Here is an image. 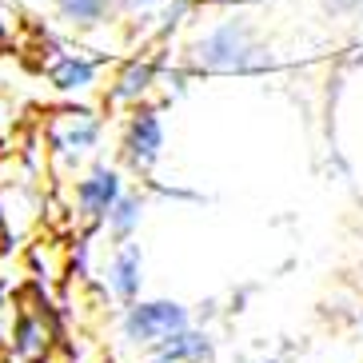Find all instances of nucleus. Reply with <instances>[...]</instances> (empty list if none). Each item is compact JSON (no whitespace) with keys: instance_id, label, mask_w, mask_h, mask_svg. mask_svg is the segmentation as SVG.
<instances>
[{"instance_id":"1","label":"nucleus","mask_w":363,"mask_h":363,"mask_svg":"<svg viewBox=\"0 0 363 363\" xmlns=\"http://www.w3.org/2000/svg\"><path fill=\"white\" fill-rule=\"evenodd\" d=\"M188 68L196 76H259L276 68V56L252 16H224L188 44Z\"/></svg>"},{"instance_id":"2","label":"nucleus","mask_w":363,"mask_h":363,"mask_svg":"<svg viewBox=\"0 0 363 363\" xmlns=\"http://www.w3.org/2000/svg\"><path fill=\"white\" fill-rule=\"evenodd\" d=\"M100 140H104V116L92 108H56L44 120V144L60 168H76L80 160H88L100 148Z\"/></svg>"},{"instance_id":"3","label":"nucleus","mask_w":363,"mask_h":363,"mask_svg":"<svg viewBox=\"0 0 363 363\" xmlns=\"http://www.w3.org/2000/svg\"><path fill=\"white\" fill-rule=\"evenodd\" d=\"M164 156V120L160 108L140 104L128 112V124H124V136H120V160L132 176H144L148 180L156 164Z\"/></svg>"},{"instance_id":"4","label":"nucleus","mask_w":363,"mask_h":363,"mask_svg":"<svg viewBox=\"0 0 363 363\" xmlns=\"http://www.w3.org/2000/svg\"><path fill=\"white\" fill-rule=\"evenodd\" d=\"M188 308L176 303V299H132L128 311H124V340L140 343V347H152V343L168 340L172 331L188 328Z\"/></svg>"},{"instance_id":"5","label":"nucleus","mask_w":363,"mask_h":363,"mask_svg":"<svg viewBox=\"0 0 363 363\" xmlns=\"http://www.w3.org/2000/svg\"><path fill=\"white\" fill-rule=\"evenodd\" d=\"M120 196H124V176H120V168H112V164H92L76 180V220L84 228H100Z\"/></svg>"},{"instance_id":"6","label":"nucleus","mask_w":363,"mask_h":363,"mask_svg":"<svg viewBox=\"0 0 363 363\" xmlns=\"http://www.w3.org/2000/svg\"><path fill=\"white\" fill-rule=\"evenodd\" d=\"M100 56H88L80 48H52L44 56V80L60 92V96H88L100 84Z\"/></svg>"},{"instance_id":"7","label":"nucleus","mask_w":363,"mask_h":363,"mask_svg":"<svg viewBox=\"0 0 363 363\" xmlns=\"http://www.w3.org/2000/svg\"><path fill=\"white\" fill-rule=\"evenodd\" d=\"M56 323L44 308H21L16 311V323H12L9 347H4V359L9 363H36L48 352H56Z\"/></svg>"},{"instance_id":"8","label":"nucleus","mask_w":363,"mask_h":363,"mask_svg":"<svg viewBox=\"0 0 363 363\" xmlns=\"http://www.w3.org/2000/svg\"><path fill=\"white\" fill-rule=\"evenodd\" d=\"M156 84H160V60L132 56V60H124L116 68V76H112V84L104 92V104L116 108V112H132V108H140L156 92Z\"/></svg>"},{"instance_id":"9","label":"nucleus","mask_w":363,"mask_h":363,"mask_svg":"<svg viewBox=\"0 0 363 363\" xmlns=\"http://www.w3.org/2000/svg\"><path fill=\"white\" fill-rule=\"evenodd\" d=\"M216 355V343L208 331H196L192 323L180 331H172L168 340L152 343L148 363H212Z\"/></svg>"},{"instance_id":"10","label":"nucleus","mask_w":363,"mask_h":363,"mask_svg":"<svg viewBox=\"0 0 363 363\" xmlns=\"http://www.w3.org/2000/svg\"><path fill=\"white\" fill-rule=\"evenodd\" d=\"M144 288V252L140 244H116L112 259H108V291L120 299V303H132Z\"/></svg>"},{"instance_id":"11","label":"nucleus","mask_w":363,"mask_h":363,"mask_svg":"<svg viewBox=\"0 0 363 363\" xmlns=\"http://www.w3.org/2000/svg\"><path fill=\"white\" fill-rule=\"evenodd\" d=\"M144 212H148V196L140 192V188H124V196L112 203V212L104 220L112 244H128L132 235L140 232V224H144Z\"/></svg>"},{"instance_id":"12","label":"nucleus","mask_w":363,"mask_h":363,"mask_svg":"<svg viewBox=\"0 0 363 363\" xmlns=\"http://www.w3.org/2000/svg\"><path fill=\"white\" fill-rule=\"evenodd\" d=\"M56 21L76 28V33H92L100 24H108V16L116 12V0H56Z\"/></svg>"},{"instance_id":"13","label":"nucleus","mask_w":363,"mask_h":363,"mask_svg":"<svg viewBox=\"0 0 363 363\" xmlns=\"http://www.w3.org/2000/svg\"><path fill=\"white\" fill-rule=\"evenodd\" d=\"M160 4L164 0H116V12H124V16H132V21H144V16H152Z\"/></svg>"},{"instance_id":"14","label":"nucleus","mask_w":363,"mask_h":363,"mask_svg":"<svg viewBox=\"0 0 363 363\" xmlns=\"http://www.w3.org/2000/svg\"><path fill=\"white\" fill-rule=\"evenodd\" d=\"M16 303H12V296L4 288H0V343H9V335H12V323H16Z\"/></svg>"},{"instance_id":"15","label":"nucleus","mask_w":363,"mask_h":363,"mask_svg":"<svg viewBox=\"0 0 363 363\" xmlns=\"http://www.w3.org/2000/svg\"><path fill=\"white\" fill-rule=\"evenodd\" d=\"M12 240V224H9V212H4V203H0V247H9Z\"/></svg>"},{"instance_id":"16","label":"nucleus","mask_w":363,"mask_h":363,"mask_svg":"<svg viewBox=\"0 0 363 363\" xmlns=\"http://www.w3.org/2000/svg\"><path fill=\"white\" fill-rule=\"evenodd\" d=\"M36 363H68V359H65V355H56V352H48L44 359H36Z\"/></svg>"},{"instance_id":"17","label":"nucleus","mask_w":363,"mask_h":363,"mask_svg":"<svg viewBox=\"0 0 363 363\" xmlns=\"http://www.w3.org/2000/svg\"><path fill=\"white\" fill-rule=\"evenodd\" d=\"M235 4H264V0H235Z\"/></svg>"},{"instance_id":"18","label":"nucleus","mask_w":363,"mask_h":363,"mask_svg":"<svg viewBox=\"0 0 363 363\" xmlns=\"http://www.w3.org/2000/svg\"><path fill=\"white\" fill-rule=\"evenodd\" d=\"M28 4H56V0H28Z\"/></svg>"},{"instance_id":"19","label":"nucleus","mask_w":363,"mask_h":363,"mask_svg":"<svg viewBox=\"0 0 363 363\" xmlns=\"http://www.w3.org/2000/svg\"><path fill=\"white\" fill-rule=\"evenodd\" d=\"M256 363H279V359H256Z\"/></svg>"}]
</instances>
